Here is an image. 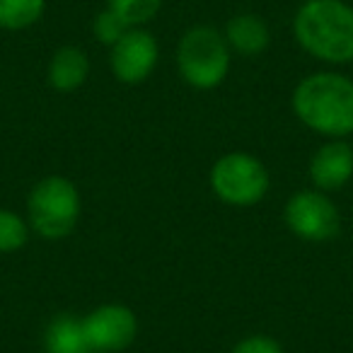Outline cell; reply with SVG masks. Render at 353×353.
I'll use <instances>...</instances> for the list:
<instances>
[{"label":"cell","mask_w":353,"mask_h":353,"mask_svg":"<svg viewBox=\"0 0 353 353\" xmlns=\"http://www.w3.org/2000/svg\"><path fill=\"white\" fill-rule=\"evenodd\" d=\"M271 187L269 172L250 152H228L213 165L211 189L230 206H254Z\"/></svg>","instance_id":"obj_5"},{"label":"cell","mask_w":353,"mask_h":353,"mask_svg":"<svg viewBox=\"0 0 353 353\" xmlns=\"http://www.w3.org/2000/svg\"><path fill=\"white\" fill-rule=\"evenodd\" d=\"M90 75L88 54L78 46H61L49 63V83L59 92H73L83 88Z\"/></svg>","instance_id":"obj_10"},{"label":"cell","mask_w":353,"mask_h":353,"mask_svg":"<svg viewBox=\"0 0 353 353\" xmlns=\"http://www.w3.org/2000/svg\"><path fill=\"white\" fill-rule=\"evenodd\" d=\"M293 32L314 59L336 65L353 61V8L343 0H305Z\"/></svg>","instance_id":"obj_1"},{"label":"cell","mask_w":353,"mask_h":353,"mask_svg":"<svg viewBox=\"0 0 353 353\" xmlns=\"http://www.w3.org/2000/svg\"><path fill=\"white\" fill-rule=\"evenodd\" d=\"M230 46L225 34L213 27H192L179 41L176 65L192 88L213 90L228 78L230 70Z\"/></svg>","instance_id":"obj_4"},{"label":"cell","mask_w":353,"mask_h":353,"mask_svg":"<svg viewBox=\"0 0 353 353\" xmlns=\"http://www.w3.org/2000/svg\"><path fill=\"white\" fill-rule=\"evenodd\" d=\"M157 49L155 37L141 27H131L117 44L112 46V73L123 85H138L150 78L157 65Z\"/></svg>","instance_id":"obj_8"},{"label":"cell","mask_w":353,"mask_h":353,"mask_svg":"<svg viewBox=\"0 0 353 353\" xmlns=\"http://www.w3.org/2000/svg\"><path fill=\"white\" fill-rule=\"evenodd\" d=\"M283 218L293 235L310 242L332 240L341 228L339 208L322 192H298L285 203Z\"/></svg>","instance_id":"obj_6"},{"label":"cell","mask_w":353,"mask_h":353,"mask_svg":"<svg viewBox=\"0 0 353 353\" xmlns=\"http://www.w3.org/2000/svg\"><path fill=\"white\" fill-rule=\"evenodd\" d=\"M293 109L312 131L329 138L353 133V83L339 73H314L295 88Z\"/></svg>","instance_id":"obj_2"},{"label":"cell","mask_w":353,"mask_h":353,"mask_svg":"<svg viewBox=\"0 0 353 353\" xmlns=\"http://www.w3.org/2000/svg\"><path fill=\"white\" fill-rule=\"evenodd\" d=\"M27 223L15 211L0 208V254H10L27 245Z\"/></svg>","instance_id":"obj_15"},{"label":"cell","mask_w":353,"mask_h":353,"mask_svg":"<svg viewBox=\"0 0 353 353\" xmlns=\"http://www.w3.org/2000/svg\"><path fill=\"white\" fill-rule=\"evenodd\" d=\"M312 182L324 192L341 189L353 176V148L343 141H329L314 152L310 162Z\"/></svg>","instance_id":"obj_9"},{"label":"cell","mask_w":353,"mask_h":353,"mask_svg":"<svg viewBox=\"0 0 353 353\" xmlns=\"http://www.w3.org/2000/svg\"><path fill=\"white\" fill-rule=\"evenodd\" d=\"M46 353H85L90 351L88 339H85L83 319L73 314H59L49 324L44 334Z\"/></svg>","instance_id":"obj_12"},{"label":"cell","mask_w":353,"mask_h":353,"mask_svg":"<svg viewBox=\"0 0 353 353\" xmlns=\"http://www.w3.org/2000/svg\"><path fill=\"white\" fill-rule=\"evenodd\" d=\"M30 223L44 240H63L80 221V192L70 179L51 174L34 184L27 199Z\"/></svg>","instance_id":"obj_3"},{"label":"cell","mask_w":353,"mask_h":353,"mask_svg":"<svg viewBox=\"0 0 353 353\" xmlns=\"http://www.w3.org/2000/svg\"><path fill=\"white\" fill-rule=\"evenodd\" d=\"M46 0H0V30H30L41 20Z\"/></svg>","instance_id":"obj_13"},{"label":"cell","mask_w":353,"mask_h":353,"mask_svg":"<svg viewBox=\"0 0 353 353\" xmlns=\"http://www.w3.org/2000/svg\"><path fill=\"white\" fill-rule=\"evenodd\" d=\"M85 353H97V351H85Z\"/></svg>","instance_id":"obj_18"},{"label":"cell","mask_w":353,"mask_h":353,"mask_svg":"<svg viewBox=\"0 0 353 353\" xmlns=\"http://www.w3.org/2000/svg\"><path fill=\"white\" fill-rule=\"evenodd\" d=\"M230 353H283V348L276 339L256 334V336H247L240 343H235Z\"/></svg>","instance_id":"obj_17"},{"label":"cell","mask_w":353,"mask_h":353,"mask_svg":"<svg viewBox=\"0 0 353 353\" xmlns=\"http://www.w3.org/2000/svg\"><path fill=\"white\" fill-rule=\"evenodd\" d=\"M85 339L90 351L119 353L126 351L138 336V319L131 307L119 303L99 305L97 310L83 317Z\"/></svg>","instance_id":"obj_7"},{"label":"cell","mask_w":353,"mask_h":353,"mask_svg":"<svg viewBox=\"0 0 353 353\" xmlns=\"http://www.w3.org/2000/svg\"><path fill=\"white\" fill-rule=\"evenodd\" d=\"M109 10L117 12L128 27H141L143 22L152 20L160 10L162 0H107Z\"/></svg>","instance_id":"obj_14"},{"label":"cell","mask_w":353,"mask_h":353,"mask_svg":"<svg viewBox=\"0 0 353 353\" xmlns=\"http://www.w3.org/2000/svg\"><path fill=\"white\" fill-rule=\"evenodd\" d=\"M131 30V27L126 25V22L121 20V17L117 15V12H112L107 8L104 12H99L97 17H94V22H92V32H94V37H97L99 41H104L107 46H114L119 39H121L126 32Z\"/></svg>","instance_id":"obj_16"},{"label":"cell","mask_w":353,"mask_h":353,"mask_svg":"<svg viewBox=\"0 0 353 353\" xmlns=\"http://www.w3.org/2000/svg\"><path fill=\"white\" fill-rule=\"evenodd\" d=\"M225 41L230 49H235L242 56H256L269 46L271 32L269 25L259 15H237L228 22L225 27Z\"/></svg>","instance_id":"obj_11"}]
</instances>
